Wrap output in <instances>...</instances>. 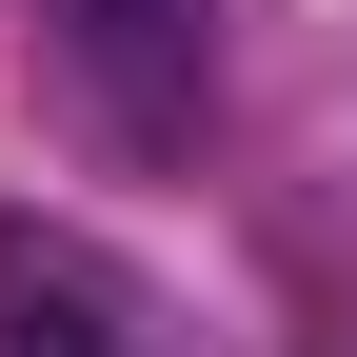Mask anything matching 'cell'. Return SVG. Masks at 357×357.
Listing matches in <instances>:
<instances>
[{"label":"cell","mask_w":357,"mask_h":357,"mask_svg":"<svg viewBox=\"0 0 357 357\" xmlns=\"http://www.w3.org/2000/svg\"><path fill=\"white\" fill-rule=\"evenodd\" d=\"M60 20L119 79V119H199V0H60Z\"/></svg>","instance_id":"6da1fadb"},{"label":"cell","mask_w":357,"mask_h":357,"mask_svg":"<svg viewBox=\"0 0 357 357\" xmlns=\"http://www.w3.org/2000/svg\"><path fill=\"white\" fill-rule=\"evenodd\" d=\"M0 357H119V298L60 238H20V218H0Z\"/></svg>","instance_id":"7a4b0ae2"}]
</instances>
